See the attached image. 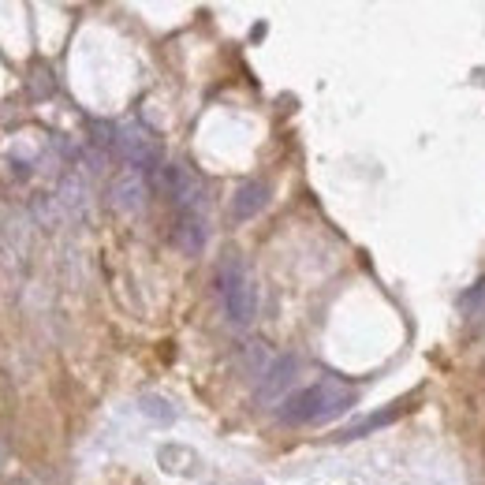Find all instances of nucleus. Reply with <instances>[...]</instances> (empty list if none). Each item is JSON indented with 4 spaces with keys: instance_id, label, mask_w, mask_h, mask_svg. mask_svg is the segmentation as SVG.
Segmentation results:
<instances>
[{
    "instance_id": "nucleus-9",
    "label": "nucleus",
    "mask_w": 485,
    "mask_h": 485,
    "mask_svg": "<svg viewBox=\"0 0 485 485\" xmlns=\"http://www.w3.org/2000/svg\"><path fill=\"white\" fill-rule=\"evenodd\" d=\"M299 374V358L295 355H280L269 362V370L262 374V385H258V396L262 399H276L280 392H284Z\"/></svg>"
},
{
    "instance_id": "nucleus-13",
    "label": "nucleus",
    "mask_w": 485,
    "mask_h": 485,
    "mask_svg": "<svg viewBox=\"0 0 485 485\" xmlns=\"http://www.w3.org/2000/svg\"><path fill=\"white\" fill-rule=\"evenodd\" d=\"M0 459H5V449H0Z\"/></svg>"
},
{
    "instance_id": "nucleus-7",
    "label": "nucleus",
    "mask_w": 485,
    "mask_h": 485,
    "mask_svg": "<svg viewBox=\"0 0 485 485\" xmlns=\"http://www.w3.org/2000/svg\"><path fill=\"white\" fill-rule=\"evenodd\" d=\"M269 183L265 180H247V183H239L235 194H232V217L235 221H251L258 217L265 206H269Z\"/></svg>"
},
{
    "instance_id": "nucleus-11",
    "label": "nucleus",
    "mask_w": 485,
    "mask_h": 485,
    "mask_svg": "<svg viewBox=\"0 0 485 485\" xmlns=\"http://www.w3.org/2000/svg\"><path fill=\"white\" fill-rule=\"evenodd\" d=\"M60 206H64L67 213L87 210V183H83V176H78V172H71V176L64 180V187H60Z\"/></svg>"
},
{
    "instance_id": "nucleus-3",
    "label": "nucleus",
    "mask_w": 485,
    "mask_h": 485,
    "mask_svg": "<svg viewBox=\"0 0 485 485\" xmlns=\"http://www.w3.org/2000/svg\"><path fill=\"white\" fill-rule=\"evenodd\" d=\"M116 153L128 160V169L135 172H153L160 169V142L153 139L150 128L142 124H124V128H116Z\"/></svg>"
},
{
    "instance_id": "nucleus-5",
    "label": "nucleus",
    "mask_w": 485,
    "mask_h": 485,
    "mask_svg": "<svg viewBox=\"0 0 485 485\" xmlns=\"http://www.w3.org/2000/svg\"><path fill=\"white\" fill-rule=\"evenodd\" d=\"M108 206H112L116 213H124V217L142 213V206H146V176L135 172V169H124V172H119V176L112 180V187H108Z\"/></svg>"
},
{
    "instance_id": "nucleus-8",
    "label": "nucleus",
    "mask_w": 485,
    "mask_h": 485,
    "mask_svg": "<svg viewBox=\"0 0 485 485\" xmlns=\"http://www.w3.org/2000/svg\"><path fill=\"white\" fill-rule=\"evenodd\" d=\"M206 239H210V232H206V221H201V213H180V217H176L172 242H176V247H180L187 258H194V254L206 251Z\"/></svg>"
},
{
    "instance_id": "nucleus-4",
    "label": "nucleus",
    "mask_w": 485,
    "mask_h": 485,
    "mask_svg": "<svg viewBox=\"0 0 485 485\" xmlns=\"http://www.w3.org/2000/svg\"><path fill=\"white\" fill-rule=\"evenodd\" d=\"M160 187H165V194L172 198V206L180 213H198V206H201V183H198V176L187 165H180V160L160 165Z\"/></svg>"
},
{
    "instance_id": "nucleus-12",
    "label": "nucleus",
    "mask_w": 485,
    "mask_h": 485,
    "mask_svg": "<svg viewBox=\"0 0 485 485\" xmlns=\"http://www.w3.org/2000/svg\"><path fill=\"white\" fill-rule=\"evenodd\" d=\"M396 415H399V411H396V408H388V411H381V415H370V418H362V422L347 426V429L340 433V440H358V437H366V433H374V429L388 426V422H392Z\"/></svg>"
},
{
    "instance_id": "nucleus-2",
    "label": "nucleus",
    "mask_w": 485,
    "mask_h": 485,
    "mask_svg": "<svg viewBox=\"0 0 485 485\" xmlns=\"http://www.w3.org/2000/svg\"><path fill=\"white\" fill-rule=\"evenodd\" d=\"M217 292H221V306L224 317L232 325H251L254 314H258V288H254V276L247 269L239 254H228L217 269Z\"/></svg>"
},
{
    "instance_id": "nucleus-1",
    "label": "nucleus",
    "mask_w": 485,
    "mask_h": 485,
    "mask_svg": "<svg viewBox=\"0 0 485 485\" xmlns=\"http://www.w3.org/2000/svg\"><path fill=\"white\" fill-rule=\"evenodd\" d=\"M358 392L347 388L336 377H321L292 396H284L280 403V422L288 426H321V422H333L336 415H344L347 408H355Z\"/></svg>"
},
{
    "instance_id": "nucleus-10",
    "label": "nucleus",
    "mask_w": 485,
    "mask_h": 485,
    "mask_svg": "<svg viewBox=\"0 0 485 485\" xmlns=\"http://www.w3.org/2000/svg\"><path fill=\"white\" fill-rule=\"evenodd\" d=\"M139 411H142V418H150L153 426H172V422L180 418V411L172 408V399L157 396V392H142V396H139Z\"/></svg>"
},
{
    "instance_id": "nucleus-6",
    "label": "nucleus",
    "mask_w": 485,
    "mask_h": 485,
    "mask_svg": "<svg viewBox=\"0 0 485 485\" xmlns=\"http://www.w3.org/2000/svg\"><path fill=\"white\" fill-rule=\"evenodd\" d=\"M157 467L172 478H198L201 474V456L187 444H160L157 449Z\"/></svg>"
}]
</instances>
